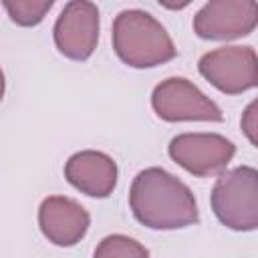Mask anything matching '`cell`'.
Instances as JSON below:
<instances>
[{
	"mask_svg": "<svg viewBox=\"0 0 258 258\" xmlns=\"http://www.w3.org/2000/svg\"><path fill=\"white\" fill-rule=\"evenodd\" d=\"M129 208L151 230H177L200 220L191 189L163 167H147L133 177Z\"/></svg>",
	"mask_w": 258,
	"mask_h": 258,
	"instance_id": "6da1fadb",
	"label": "cell"
},
{
	"mask_svg": "<svg viewBox=\"0 0 258 258\" xmlns=\"http://www.w3.org/2000/svg\"><path fill=\"white\" fill-rule=\"evenodd\" d=\"M113 48L133 69H151L175 58L177 48L167 30L149 12L129 8L115 16Z\"/></svg>",
	"mask_w": 258,
	"mask_h": 258,
	"instance_id": "7a4b0ae2",
	"label": "cell"
},
{
	"mask_svg": "<svg viewBox=\"0 0 258 258\" xmlns=\"http://www.w3.org/2000/svg\"><path fill=\"white\" fill-rule=\"evenodd\" d=\"M212 210L230 230L252 232L258 228V171L238 165L222 173L212 189Z\"/></svg>",
	"mask_w": 258,
	"mask_h": 258,
	"instance_id": "3957f363",
	"label": "cell"
},
{
	"mask_svg": "<svg viewBox=\"0 0 258 258\" xmlns=\"http://www.w3.org/2000/svg\"><path fill=\"white\" fill-rule=\"evenodd\" d=\"M200 75L226 95H240L258 85V58L252 46H220L198 60Z\"/></svg>",
	"mask_w": 258,
	"mask_h": 258,
	"instance_id": "277c9868",
	"label": "cell"
},
{
	"mask_svg": "<svg viewBox=\"0 0 258 258\" xmlns=\"http://www.w3.org/2000/svg\"><path fill=\"white\" fill-rule=\"evenodd\" d=\"M151 107L163 121H222V109L206 97L191 81L169 77L151 93Z\"/></svg>",
	"mask_w": 258,
	"mask_h": 258,
	"instance_id": "5b68a950",
	"label": "cell"
},
{
	"mask_svg": "<svg viewBox=\"0 0 258 258\" xmlns=\"http://www.w3.org/2000/svg\"><path fill=\"white\" fill-rule=\"evenodd\" d=\"M169 157L196 177L222 173L236 153V145L218 133H179L169 141Z\"/></svg>",
	"mask_w": 258,
	"mask_h": 258,
	"instance_id": "8992f818",
	"label": "cell"
},
{
	"mask_svg": "<svg viewBox=\"0 0 258 258\" xmlns=\"http://www.w3.org/2000/svg\"><path fill=\"white\" fill-rule=\"evenodd\" d=\"M54 44L71 60H87L99 42V8L89 0L67 2L54 28Z\"/></svg>",
	"mask_w": 258,
	"mask_h": 258,
	"instance_id": "52a82bcc",
	"label": "cell"
},
{
	"mask_svg": "<svg viewBox=\"0 0 258 258\" xmlns=\"http://www.w3.org/2000/svg\"><path fill=\"white\" fill-rule=\"evenodd\" d=\"M258 24L254 0H210L194 16V32L204 40H234Z\"/></svg>",
	"mask_w": 258,
	"mask_h": 258,
	"instance_id": "ba28073f",
	"label": "cell"
},
{
	"mask_svg": "<svg viewBox=\"0 0 258 258\" xmlns=\"http://www.w3.org/2000/svg\"><path fill=\"white\" fill-rule=\"evenodd\" d=\"M38 226L48 242L69 248L85 238L91 216L79 202L67 196H50L38 208Z\"/></svg>",
	"mask_w": 258,
	"mask_h": 258,
	"instance_id": "9c48e42d",
	"label": "cell"
},
{
	"mask_svg": "<svg viewBox=\"0 0 258 258\" xmlns=\"http://www.w3.org/2000/svg\"><path fill=\"white\" fill-rule=\"evenodd\" d=\"M64 177L89 198H109L117 185V163L103 151H77L64 163Z\"/></svg>",
	"mask_w": 258,
	"mask_h": 258,
	"instance_id": "30bf717a",
	"label": "cell"
},
{
	"mask_svg": "<svg viewBox=\"0 0 258 258\" xmlns=\"http://www.w3.org/2000/svg\"><path fill=\"white\" fill-rule=\"evenodd\" d=\"M93 258H149V250L125 234H111L97 244Z\"/></svg>",
	"mask_w": 258,
	"mask_h": 258,
	"instance_id": "8fae6325",
	"label": "cell"
},
{
	"mask_svg": "<svg viewBox=\"0 0 258 258\" xmlns=\"http://www.w3.org/2000/svg\"><path fill=\"white\" fill-rule=\"evenodd\" d=\"M52 0H4L2 6L6 8L12 22L18 26H36L44 20L46 12L52 8Z\"/></svg>",
	"mask_w": 258,
	"mask_h": 258,
	"instance_id": "7c38bea8",
	"label": "cell"
},
{
	"mask_svg": "<svg viewBox=\"0 0 258 258\" xmlns=\"http://www.w3.org/2000/svg\"><path fill=\"white\" fill-rule=\"evenodd\" d=\"M242 129H244V133L248 135L250 143L256 145V143H258V141H256V101L250 103L248 109L244 111V117H242Z\"/></svg>",
	"mask_w": 258,
	"mask_h": 258,
	"instance_id": "4fadbf2b",
	"label": "cell"
},
{
	"mask_svg": "<svg viewBox=\"0 0 258 258\" xmlns=\"http://www.w3.org/2000/svg\"><path fill=\"white\" fill-rule=\"evenodd\" d=\"M4 89H6V81H4V73H2V69H0V101H2V97H4Z\"/></svg>",
	"mask_w": 258,
	"mask_h": 258,
	"instance_id": "5bb4252c",
	"label": "cell"
}]
</instances>
